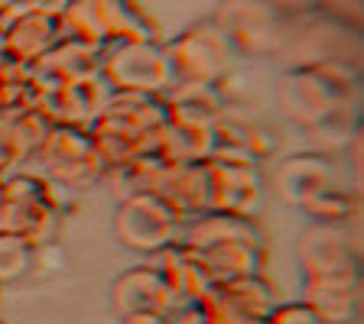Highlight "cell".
Returning a JSON list of instances; mask_svg holds the SVG:
<instances>
[{"instance_id": "6da1fadb", "label": "cell", "mask_w": 364, "mask_h": 324, "mask_svg": "<svg viewBox=\"0 0 364 324\" xmlns=\"http://www.w3.org/2000/svg\"><path fill=\"white\" fill-rule=\"evenodd\" d=\"M361 98V65L351 62H318L287 68L277 82V107L283 121L312 130L328 113Z\"/></svg>"}, {"instance_id": "7a4b0ae2", "label": "cell", "mask_w": 364, "mask_h": 324, "mask_svg": "<svg viewBox=\"0 0 364 324\" xmlns=\"http://www.w3.org/2000/svg\"><path fill=\"white\" fill-rule=\"evenodd\" d=\"M166 98L163 94H130L114 91L111 101L91 121V143L105 159V166H117L136 156H156L159 127L166 123Z\"/></svg>"}, {"instance_id": "3957f363", "label": "cell", "mask_w": 364, "mask_h": 324, "mask_svg": "<svg viewBox=\"0 0 364 324\" xmlns=\"http://www.w3.org/2000/svg\"><path fill=\"white\" fill-rule=\"evenodd\" d=\"M65 36L88 43L95 49H111V45L127 43H163L159 23L146 13L140 4H124V0H78L65 4L62 10Z\"/></svg>"}, {"instance_id": "277c9868", "label": "cell", "mask_w": 364, "mask_h": 324, "mask_svg": "<svg viewBox=\"0 0 364 324\" xmlns=\"http://www.w3.org/2000/svg\"><path fill=\"white\" fill-rule=\"evenodd\" d=\"M23 169L43 175L46 181L59 185L62 191L91 189V185L105 181L107 175V166L91 143L88 127H53L39 152Z\"/></svg>"}, {"instance_id": "5b68a950", "label": "cell", "mask_w": 364, "mask_h": 324, "mask_svg": "<svg viewBox=\"0 0 364 324\" xmlns=\"http://www.w3.org/2000/svg\"><path fill=\"white\" fill-rule=\"evenodd\" d=\"M182 224L186 218L153 191L121 198L114 208V237L124 250L140 253V257L156 259L163 250L179 243Z\"/></svg>"}, {"instance_id": "8992f818", "label": "cell", "mask_w": 364, "mask_h": 324, "mask_svg": "<svg viewBox=\"0 0 364 324\" xmlns=\"http://www.w3.org/2000/svg\"><path fill=\"white\" fill-rule=\"evenodd\" d=\"M163 49H166L176 84H221L235 59L225 30L212 16L196 20L176 39H163Z\"/></svg>"}, {"instance_id": "52a82bcc", "label": "cell", "mask_w": 364, "mask_h": 324, "mask_svg": "<svg viewBox=\"0 0 364 324\" xmlns=\"http://www.w3.org/2000/svg\"><path fill=\"white\" fill-rule=\"evenodd\" d=\"M65 4H7L0 0V45L7 59L36 65L53 45L62 43L65 23H62Z\"/></svg>"}, {"instance_id": "ba28073f", "label": "cell", "mask_w": 364, "mask_h": 324, "mask_svg": "<svg viewBox=\"0 0 364 324\" xmlns=\"http://www.w3.org/2000/svg\"><path fill=\"white\" fill-rule=\"evenodd\" d=\"M208 175H212V211L237 214V218H254L264 201V172L260 162L247 152L218 146L205 159Z\"/></svg>"}, {"instance_id": "9c48e42d", "label": "cell", "mask_w": 364, "mask_h": 324, "mask_svg": "<svg viewBox=\"0 0 364 324\" xmlns=\"http://www.w3.org/2000/svg\"><path fill=\"white\" fill-rule=\"evenodd\" d=\"M101 78L111 91L166 94L176 84L163 43H127L101 52Z\"/></svg>"}, {"instance_id": "30bf717a", "label": "cell", "mask_w": 364, "mask_h": 324, "mask_svg": "<svg viewBox=\"0 0 364 324\" xmlns=\"http://www.w3.org/2000/svg\"><path fill=\"white\" fill-rule=\"evenodd\" d=\"M212 20L225 30L235 52L277 55L293 16L280 4H221Z\"/></svg>"}, {"instance_id": "8fae6325", "label": "cell", "mask_w": 364, "mask_h": 324, "mask_svg": "<svg viewBox=\"0 0 364 324\" xmlns=\"http://www.w3.org/2000/svg\"><path fill=\"white\" fill-rule=\"evenodd\" d=\"M296 263L303 279L361 272V243L351 224H309L296 240Z\"/></svg>"}, {"instance_id": "7c38bea8", "label": "cell", "mask_w": 364, "mask_h": 324, "mask_svg": "<svg viewBox=\"0 0 364 324\" xmlns=\"http://www.w3.org/2000/svg\"><path fill=\"white\" fill-rule=\"evenodd\" d=\"M166 123L159 127L156 156L163 162H205L218 150V130L215 117L218 113L198 111V107L166 104Z\"/></svg>"}, {"instance_id": "4fadbf2b", "label": "cell", "mask_w": 364, "mask_h": 324, "mask_svg": "<svg viewBox=\"0 0 364 324\" xmlns=\"http://www.w3.org/2000/svg\"><path fill=\"white\" fill-rule=\"evenodd\" d=\"M65 191L55 189L36 198H0V234L30 240L36 250L59 240L65 224Z\"/></svg>"}, {"instance_id": "5bb4252c", "label": "cell", "mask_w": 364, "mask_h": 324, "mask_svg": "<svg viewBox=\"0 0 364 324\" xmlns=\"http://www.w3.org/2000/svg\"><path fill=\"white\" fill-rule=\"evenodd\" d=\"M198 305L205 311V324H264L277 305V295L270 282L257 276L215 286Z\"/></svg>"}, {"instance_id": "9a60e30c", "label": "cell", "mask_w": 364, "mask_h": 324, "mask_svg": "<svg viewBox=\"0 0 364 324\" xmlns=\"http://www.w3.org/2000/svg\"><path fill=\"white\" fill-rule=\"evenodd\" d=\"M107 302H111L117 318H127V315L166 318L176 308L173 292H169L166 279L159 276V269L153 263H140L117 272V279L111 282V292H107Z\"/></svg>"}, {"instance_id": "2e32d148", "label": "cell", "mask_w": 364, "mask_h": 324, "mask_svg": "<svg viewBox=\"0 0 364 324\" xmlns=\"http://www.w3.org/2000/svg\"><path fill=\"white\" fill-rule=\"evenodd\" d=\"M215 130H218V143L231 146V150L247 152L250 159H267L280 150L283 133L273 121H267L260 111L241 101H228L215 117Z\"/></svg>"}, {"instance_id": "e0dca14e", "label": "cell", "mask_w": 364, "mask_h": 324, "mask_svg": "<svg viewBox=\"0 0 364 324\" xmlns=\"http://www.w3.org/2000/svg\"><path fill=\"white\" fill-rule=\"evenodd\" d=\"M111 94L114 91L98 75L62 84L55 91H43V94H36V107L53 121V127H91V121L111 101Z\"/></svg>"}, {"instance_id": "ac0fdd59", "label": "cell", "mask_w": 364, "mask_h": 324, "mask_svg": "<svg viewBox=\"0 0 364 324\" xmlns=\"http://www.w3.org/2000/svg\"><path fill=\"white\" fill-rule=\"evenodd\" d=\"M150 191L173 204L182 218L212 211V175L205 162H163Z\"/></svg>"}, {"instance_id": "d6986e66", "label": "cell", "mask_w": 364, "mask_h": 324, "mask_svg": "<svg viewBox=\"0 0 364 324\" xmlns=\"http://www.w3.org/2000/svg\"><path fill=\"white\" fill-rule=\"evenodd\" d=\"M335 156L322 152H293L277 166L273 172V191L289 204V208H303L306 201L318 195L322 189L335 185Z\"/></svg>"}, {"instance_id": "ffe728a7", "label": "cell", "mask_w": 364, "mask_h": 324, "mask_svg": "<svg viewBox=\"0 0 364 324\" xmlns=\"http://www.w3.org/2000/svg\"><path fill=\"white\" fill-rule=\"evenodd\" d=\"M98 75H101V49L62 36V43L53 45L33 65V88H36V94H43V91H55L62 84L85 82V78H98Z\"/></svg>"}, {"instance_id": "44dd1931", "label": "cell", "mask_w": 364, "mask_h": 324, "mask_svg": "<svg viewBox=\"0 0 364 324\" xmlns=\"http://www.w3.org/2000/svg\"><path fill=\"white\" fill-rule=\"evenodd\" d=\"M299 302L316 315L318 324H355L361 318V272L303 279Z\"/></svg>"}, {"instance_id": "7402d4cb", "label": "cell", "mask_w": 364, "mask_h": 324, "mask_svg": "<svg viewBox=\"0 0 364 324\" xmlns=\"http://www.w3.org/2000/svg\"><path fill=\"white\" fill-rule=\"evenodd\" d=\"M179 243L189 250H212L225 243H247V247H267V234L257 218H237V214H196L186 218Z\"/></svg>"}, {"instance_id": "603a6c76", "label": "cell", "mask_w": 364, "mask_h": 324, "mask_svg": "<svg viewBox=\"0 0 364 324\" xmlns=\"http://www.w3.org/2000/svg\"><path fill=\"white\" fill-rule=\"evenodd\" d=\"M153 266L166 279L176 305H196L215 289V279H212V272L205 269L202 257H198L196 250L182 247V243H173L169 250H163L153 259Z\"/></svg>"}, {"instance_id": "cb8c5ba5", "label": "cell", "mask_w": 364, "mask_h": 324, "mask_svg": "<svg viewBox=\"0 0 364 324\" xmlns=\"http://www.w3.org/2000/svg\"><path fill=\"white\" fill-rule=\"evenodd\" d=\"M53 130V121L46 117L39 107H14V111H0V140L10 150L16 169H23L39 152L43 140Z\"/></svg>"}, {"instance_id": "d4e9b609", "label": "cell", "mask_w": 364, "mask_h": 324, "mask_svg": "<svg viewBox=\"0 0 364 324\" xmlns=\"http://www.w3.org/2000/svg\"><path fill=\"white\" fill-rule=\"evenodd\" d=\"M205 269L212 272L215 286L237 279H257L267 269V247H247V243H225L212 250H196Z\"/></svg>"}, {"instance_id": "484cf974", "label": "cell", "mask_w": 364, "mask_h": 324, "mask_svg": "<svg viewBox=\"0 0 364 324\" xmlns=\"http://www.w3.org/2000/svg\"><path fill=\"white\" fill-rule=\"evenodd\" d=\"M306 136H309V143H312V152H322V156L345 152L361 136V107H358V101L328 113L322 123L306 130Z\"/></svg>"}, {"instance_id": "4316f807", "label": "cell", "mask_w": 364, "mask_h": 324, "mask_svg": "<svg viewBox=\"0 0 364 324\" xmlns=\"http://www.w3.org/2000/svg\"><path fill=\"white\" fill-rule=\"evenodd\" d=\"M159 169H163V159L159 156H136V159H127V162H117V166L107 169L105 185L117 195V201H121V198L150 191Z\"/></svg>"}, {"instance_id": "83f0119b", "label": "cell", "mask_w": 364, "mask_h": 324, "mask_svg": "<svg viewBox=\"0 0 364 324\" xmlns=\"http://www.w3.org/2000/svg\"><path fill=\"white\" fill-rule=\"evenodd\" d=\"M299 211L309 218V224H351L358 218V195L335 181L318 191L312 201H306Z\"/></svg>"}, {"instance_id": "f1b7e54d", "label": "cell", "mask_w": 364, "mask_h": 324, "mask_svg": "<svg viewBox=\"0 0 364 324\" xmlns=\"http://www.w3.org/2000/svg\"><path fill=\"white\" fill-rule=\"evenodd\" d=\"M39 250L30 240L14 234H0V286L4 282H23L36 269Z\"/></svg>"}, {"instance_id": "f546056e", "label": "cell", "mask_w": 364, "mask_h": 324, "mask_svg": "<svg viewBox=\"0 0 364 324\" xmlns=\"http://www.w3.org/2000/svg\"><path fill=\"white\" fill-rule=\"evenodd\" d=\"M264 324H318V321H316V315L296 298V302H283V305L277 302Z\"/></svg>"}, {"instance_id": "4dcf8cb0", "label": "cell", "mask_w": 364, "mask_h": 324, "mask_svg": "<svg viewBox=\"0 0 364 324\" xmlns=\"http://www.w3.org/2000/svg\"><path fill=\"white\" fill-rule=\"evenodd\" d=\"M10 172H16V162L10 156V150L4 146V140H0V175H10Z\"/></svg>"}, {"instance_id": "1f68e13d", "label": "cell", "mask_w": 364, "mask_h": 324, "mask_svg": "<svg viewBox=\"0 0 364 324\" xmlns=\"http://www.w3.org/2000/svg\"><path fill=\"white\" fill-rule=\"evenodd\" d=\"M121 324H166V318H159V315H127V318H121Z\"/></svg>"}, {"instance_id": "d6a6232c", "label": "cell", "mask_w": 364, "mask_h": 324, "mask_svg": "<svg viewBox=\"0 0 364 324\" xmlns=\"http://www.w3.org/2000/svg\"><path fill=\"white\" fill-rule=\"evenodd\" d=\"M0 324H4V318H0Z\"/></svg>"}, {"instance_id": "836d02e7", "label": "cell", "mask_w": 364, "mask_h": 324, "mask_svg": "<svg viewBox=\"0 0 364 324\" xmlns=\"http://www.w3.org/2000/svg\"><path fill=\"white\" fill-rule=\"evenodd\" d=\"M0 181H4V175H0Z\"/></svg>"}]
</instances>
